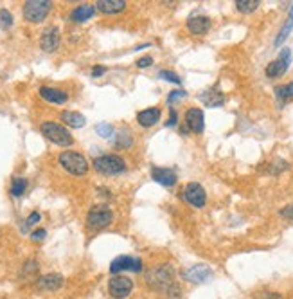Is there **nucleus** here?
<instances>
[{
    "mask_svg": "<svg viewBox=\"0 0 293 299\" xmlns=\"http://www.w3.org/2000/svg\"><path fill=\"white\" fill-rule=\"evenodd\" d=\"M58 160H59L61 168H63L65 172H69L70 175L81 177V175H85V173L88 172V162H87V159H85L81 153L77 152H70V150L61 152Z\"/></svg>",
    "mask_w": 293,
    "mask_h": 299,
    "instance_id": "nucleus-1",
    "label": "nucleus"
},
{
    "mask_svg": "<svg viewBox=\"0 0 293 299\" xmlns=\"http://www.w3.org/2000/svg\"><path fill=\"white\" fill-rule=\"evenodd\" d=\"M40 130H42V134H44L47 139L51 141V142H54V144H58V146L67 148L74 142V139H72V135H70L69 130L65 126H61V125H58V123H52V121L42 123Z\"/></svg>",
    "mask_w": 293,
    "mask_h": 299,
    "instance_id": "nucleus-2",
    "label": "nucleus"
},
{
    "mask_svg": "<svg viewBox=\"0 0 293 299\" xmlns=\"http://www.w3.org/2000/svg\"><path fill=\"white\" fill-rule=\"evenodd\" d=\"M51 7V0H27L24 4V18L31 24H40L49 15Z\"/></svg>",
    "mask_w": 293,
    "mask_h": 299,
    "instance_id": "nucleus-3",
    "label": "nucleus"
},
{
    "mask_svg": "<svg viewBox=\"0 0 293 299\" xmlns=\"http://www.w3.org/2000/svg\"><path fill=\"white\" fill-rule=\"evenodd\" d=\"M94 168L103 175H119L126 172V162L119 155H101L94 159Z\"/></svg>",
    "mask_w": 293,
    "mask_h": 299,
    "instance_id": "nucleus-4",
    "label": "nucleus"
},
{
    "mask_svg": "<svg viewBox=\"0 0 293 299\" xmlns=\"http://www.w3.org/2000/svg\"><path fill=\"white\" fill-rule=\"evenodd\" d=\"M112 220H114V213H112V209H110L108 205L104 204L94 205L88 211V215H87V223H88V227H92V229H103V227L110 225Z\"/></svg>",
    "mask_w": 293,
    "mask_h": 299,
    "instance_id": "nucleus-5",
    "label": "nucleus"
},
{
    "mask_svg": "<svg viewBox=\"0 0 293 299\" xmlns=\"http://www.w3.org/2000/svg\"><path fill=\"white\" fill-rule=\"evenodd\" d=\"M290 65H292V51L288 49V47H284L282 51H280V54L277 58H275L274 62H270L266 67V76L268 78H280L286 74V70L290 69Z\"/></svg>",
    "mask_w": 293,
    "mask_h": 299,
    "instance_id": "nucleus-6",
    "label": "nucleus"
},
{
    "mask_svg": "<svg viewBox=\"0 0 293 299\" xmlns=\"http://www.w3.org/2000/svg\"><path fill=\"white\" fill-rule=\"evenodd\" d=\"M133 290V281L126 276H114L108 283V292L114 299L128 298Z\"/></svg>",
    "mask_w": 293,
    "mask_h": 299,
    "instance_id": "nucleus-7",
    "label": "nucleus"
},
{
    "mask_svg": "<svg viewBox=\"0 0 293 299\" xmlns=\"http://www.w3.org/2000/svg\"><path fill=\"white\" fill-rule=\"evenodd\" d=\"M182 278L185 281H191V283H205V281H209L212 278V270L205 263H196L192 267L185 268L182 272Z\"/></svg>",
    "mask_w": 293,
    "mask_h": 299,
    "instance_id": "nucleus-8",
    "label": "nucleus"
},
{
    "mask_svg": "<svg viewBox=\"0 0 293 299\" xmlns=\"http://www.w3.org/2000/svg\"><path fill=\"white\" fill-rule=\"evenodd\" d=\"M147 281L151 283V286L159 288V290H167L173 285V270L169 267H160L155 272H151L147 276Z\"/></svg>",
    "mask_w": 293,
    "mask_h": 299,
    "instance_id": "nucleus-9",
    "label": "nucleus"
},
{
    "mask_svg": "<svg viewBox=\"0 0 293 299\" xmlns=\"http://www.w3.org/2000/svg\"><path fill=\"white\" fill-rule=\"evenodd\" d=\"M122 270H133V272H140L142 270V261L139 258L133 256H119L112 261L110 265V272L112 274H119Z\"/></svg>",
    "mask_w": 293,
    "mask_h": 299,
    "instance_id": "nucleus-10",
    "label": "nucleus"
},
{
    "mask_svg": "<svg viewBox=\"0 0 293 299\" xmlns=\"http://www.w3.org/2000/svg\"><path fill=\"white\" fill-rule=\"evenodd\" d=\"M184 198L191 205L198 207V209H200V207H204L205 202H207V195H205V189L202 188V184H198V182H189V184L185 186Z\"/></svg>",
    "mask_w": 293,
    "mask_h": 299,
    "instance_id": "nucleus-11",
    "label": "nucleus"
},
{
    "mask_svg": "<svg viewBox=\"0 0 293 299\" xmlns=\"http://www.w3.org/2000/svg\"><path fill=\"white\" fill-rule=\"evenodd\" d=\"M40 47L45 52H54L59 47V29L56 26L45 29L42 38H40Z\"/></svg>",
    "mask_w": 293,
    "mask_h": 299,
    "instance_id": "nucleus-12",
    "label": "nucleus"
},
{
    "mask_svg": "<svg viewBox=\"0 0 293 299\" xmlns=\"http://www.w3.org/2000/svg\"><path fill=\"white\" fill-rule=\"evenodd\" d=\"M151 177H153L155 182H159L162 186H167V188H171V186L176 184V173L169 170V168H159V166H153L151 168Z\"/></svg>",
    "mask_w": 293,
    "mask_h": 299,
    "instance_id": "nucleus-13",
    "label": "nucleus"
},
{
    "mask_svg": "<svg viewBox=\"0 0 293 299\" xmlns=\"http://www.w3.org/2000/svg\"><path fill=\"white\" fill-rule=\"evenodd\" d=\"M185 123H187V126L191 132L194 134H202L204 132V112L200 109H189L185 112Z\"/></svg>",
    "mask_w": 293,
    "mask_h": 299,
    "instance_id": "nucleus-14",
    "label": "nucleus"
},
{
    "mask_svg": "<svg viewBox=\"0 0 293 299\" xmlns=\"http://www.w3.org/2000/svg\"><path fill=\"white\" fill-rule=\"evenodd\" d=\"M187 29L192 34H205L210 29V18L205 15H196L187 20Z\"/></svg>",
    "mask_w": 293,
    "mask_h": 299,
    "instance_id": "nucleus-15",
    "label": "nucleus"
},
{
    "mask_svg": "<svg viewBox=\"0 0 293 299\" xmlns=\"http://www.w3.org/2000/svg\"><path fill=\"white\" fill-rule=\"evenodd\" d=\"M200 101L207 105V107H210V109H216V107H221L225 103V95L218 89H209L200 94Z\"/></svg>",
    "mask_w": 293,
    "mask_h": 299,
    "instance_id": "nucleus-16",
    "label": "nucleus"
},
{
    "mask_svg": "<svg viewBox=\"0 0 293 299\" xmlns=\"http://www.w3.org/2000/svg\"><path fill=\"white\" fill-rule=\"evenodd\" d=\"M126 2L124 0H97L96 2V9H99L104 15H115L124 11Z\"/></svg>",
    "mask_w": 293,
    "mask_h": 299,
    "instance_id": "nucleus-17",
    "label": "nucleus"
},
{
    "mask_svg": "<svg viewBox=\"0 0 293 299\" xmlns=\"http://www.w3.org/2000/svg\"><path fill=\"white\" fill-rule=\"evenodd\" d=\"M61 285H63V276L61 274H47V276H42L38 280V288L49 290V292H54L58 288H61Z\"/></svg>",
    "mask_w": 293,
    "mask_h": 299,
    "instance_id": "nucleus-18",
    "label": "nucleus"
},
{
    "mask_svg": "<svg viewBox=\"0 0 293 299\" xmlns=\"http://www.w3.org/2000/svg\"><path fill=\"white\" fill-rule=\"evenodd\" d=\"M40 95L44 97L45 101L58 103V105H61V103H65L69 99L67 92H63V90L59 89H52V87H40Z\"/></svg>",
    "mask_w": 293,
    "mask_h": 299,
    "instance_id": "nucleus-19",
    "label": "nucleus"
},
{
    "mask_svg": "<svg viewBox=\"0 0 293 299\" xmlns=\"http://www.w3.org/2000/svg\"><path fill=\"white\" fill-rule=\"evenodd\" d=\"M94 13H96V6H94V4H81V6H77L76 9L70 13V20L81 24V22H87V20L92 18Z\"/></svg>",
    "mask_w": 293,
    "mask_h": 299,
    "instance_id": "nucleus-20",
    "label": "nucleus"
},
{
    "mask_svg": "<svg viewBox=\"0 0 293 299\" xmlns=\"http://www.w3.org/2000/svg\"><path fill=\"white\" fill-rule=\"evenodd\" d=\"M159 119H160L159 109H146L137 114V121H139L140 126H144V128H149V126H153V125H157Z\"/></svg>",
    "mask_w": 293,
    "mask_h": 299,
    "instance_id": "nucleus-21",
    "label": "nucleus"
},
{
    "mask_svg": "<svg viewBox=\"0 0 293 299\" xmlns=\"http://www.w3.org/2000/svg\"><path fill=\"white\" fill-rule=\"evenodd\" d=\"M61 119H63V123H67V125L72 128H83L85 125H87L85 115L79 114V112H72V110H65V112H61Z\"/></svg>",
    "mask_w": 293,
    "mask_h": 299,
    "instance_id": "nucleus-22",
    "label": "nucleus"
},
{
    "mask_svg": "<svg viewBox=\"0 0 293 299\" xmlns=\"http://www.w3.org/2000/svg\"><path fill=\"white\" fill-rule=\"evenodd\" d=\"M293 29V13H290V16H288L286 24L282 26V29H280V32L277 34V38H275V47H280L282 45V42L288 38V34L292 32Z\"/></svg>",
    "mask_w": 293,
    "mask_h": 299,
    "instance_id": "nucleus-23",
    "label": "nucleus"
},
{
    "mask_svg": "<svg viewBox=\"0 0 293 299\" xmlns=\"http://www.w3.org/2000/svg\"><path fill=\"white\" fill-rule=\"evenodd\" d=\"M259 4H261L259 0H236L237 11H241V13H254L259 7Z\"/></svg>",
    "mask_w": 293,
    "mask_h": 299,
    "instance_id": "nucleus-24",
    "label": "nucleus"
},
{
    "mask_svg": "<svg viewBox=\"0 0 293 299\" xmlns=\"http://www.w3.org/2000/svg\"><path fill=\"white\" fill-rule=\"evenodd\" d=\"M275 95H277L279 103H284V101H288V99H292L293 97V81L284 85V87H277V89H275Z\"/></svg>",
    "mask_w": 293,
    "mask_h": 299,
    "instance_id": "nucleus-25",
    "label": "nucleus"
},
{
    "mask_svg": "<svg viewBox=\"0 0 293 299\" xmlns=\"http://www.w3.org/2000/svg\"><path fill=\"white\" fill-rule=\"evenodd\" d=\"M130 146H132V135H130L128 130H121L117 134V139H115V148L124 150V148H130Z\"/></svg>",
    "mask_w": 293,
    "mask_h": 299,
    "instance_id": "nucleus-26",
    "label": "nucleus"
},
{
    "mask_svg": "<svg viewBox=\"0 0 293 299\" xmlns=\"http://www.w3.org/2000/svg\"><path fill=\"white\" fill-rule=\"evenodd\" d=\"M27 188V180L26 178H20V177H15L13 182H11V195L13 197H20V195H24V191Z\"/></svg>",
    "mask_w": 293,
    "mask_h": 299,
    "instance_id": "nucleus-27",
    "label": "nucleus"
},
{
    "mask_svg": "<svg viewBox=\"0 0 293 299\" xmlns=\"http://www.w3.org/2000/svg\"><path fill=\"white\" fill-rule=\"evenodd\" d=\"M96 134L99 135V137H103V139H110V137L114 135V128H112V125H108V123H99L96 126Z\"/></svg>",
    "mask_w": 293,
    "mask_h": 299,
    "instance_id": "nucleus-28",
    "label": "nucleus"
},
{
    "mask_svg": "<svg viewBox=\"0 0 293 299\" xmlns=\"http://www.w3.org/2000/svg\"><path fill=\"white\" fill-rule=\"evenodd\" d=\"M159 76L162 78V79H166V81L176 83V85H178V83H180L178 74H176V72H173V70H160Z\"/></svg>",
    "mask_w": 293,
    "mask_h": 299,
    "instance_id": "nucleus-29",
    "label": "nucleus"
},
{
    "mask_svg": "<svg viewBox=\"0 0 293 299\" xmlns=\"http://www.w3.org/2000/svg\"><path fill=\"white\" fill-rule=\"evenodd\" d=\"M0 24H2V27H9L13 24V15L9 13L7 9H2V11H0Z\"/></svg>",
    "mask_w": 293,
    "mask_h": 299,
    "instance_id": "nucleus-30",
    "label": "nucleus"
},
{
    "mask_svg": "<svg viewBox=\"0 0 293 299\" xmlns=\"http://www.w3.org/2000/svg\"><path fill=\"white\" fill-rule=\"evenodd\" d=\"M40 218H42V215H40L38 211H34V213H31L29 215V218H27L26 225H24V229H27V227H31V225H34V223L40 222Z\"/></svg>",
    "mask_w": 293,
    "mask_h": 299,
    "instance_id": "nucleus-31",
    "label": "nucleus"
},
{
    "mask_svg": "<svg viewBox=\"0 0 293 299\" xmlns=\"http://www.w3.org/2000/svg\"><path fill=\"white\" fill-rule=\"evenodd\" d=\"M185 95H187L185 90H173L171 94L167 95V103H173V101H176V99H182V97H185Z\"/></svg>",
    "mask_w": 293,
    "mask_h": 299,
    "instance_id": "nucleus-32",
    "label": "nucleus"
},
{
    "mask_svg": "<svg viewBox=\"0 0 293 299\" xmlns=\"http://www.w3.org/2000/svg\"><path fill=\"white\" fill-rule=\"evenodd\" d=\"M38 270V265H36V261H27L26 267H24V276H31V274H34Z\"/></svg>",
    "mask_w": 293,
    "mask_h": 299,
    "instance_id": "nucleus-33",
    "label": "nucleus"
},
{
    "mask_svg": "<svg viewBox=\"0 0 293 299\" xmlns=\"http://www.w3.org/2000/svg\"><path fill=\"white\" fill-rule=\"evenodd\" d=\"M151 63H153V58L151 56H142L137 60V67H139V69H146V67H149Z\"/></svg>",
    "mask_w": 293,
    "mask_h": 299,
    "instance_id": "nucleus-34",
    "label": "nucleus"
},
{
    "mask_svg": "<svg viewBox=\"0 0 293 299\" xmlns=\"http://www.w3.org/2000/svg\"><path fill=\"white\" fill-rule=\"evenodd\" d=\"M45 235H47V231H45V229H36L31 235V240H32V242H40V240H44V238H45Z\"/></svg>",
    "mask_w": 293,
    "mask_h": 299,
    "instance_id": "nucleus-35",
    "label": "nucleus"
},
{
    "mask_svg": "<svg viewBox=\"0 0 293 299\" xmlns=\"http://www.w3.org/2000/svg\"><path fill=\"white\" fill-rule=\"evenodd\" d=\"M280 217L288 218V220H293V204H290L288 207L280 209Z\"/></svg>",
    "mask_w": 293,
    "mask_h": 299,
    "instance_id": "nucleus-36",
    "label": "nucleus"
},
{
    "mask_svg": "<svg viewBox=\"0 0 293 299\" xmlns=\"http://www.w3.org/2000/svg\"><path fill=\"white\" fill-rule=\"evenodd\" d=\"M104 72H106V67H103V65H96V67L92 69V76L99 78V76H103Z\"/></svg>",
    "mask_w": 293,
    "mask_h": 299,
    "instance_id": "nucleus-37",
    "label": "nucleus"
},
{
    "mask_svg": "<svg viewBox=\"0 0 293 299\" xmlns=\"http://www.w3.org/2000/svg\"><path fill=\"white\" fill-rule=\"evenodd\" d=\"M175 125H176V112H175V109H171V117L167 121V126H175Z\"/></svg>",
    "mask_w": 293,
    "mask_h": 299,
    "instance_id": "nucleus-38",
    "label": "nucleus"
},
{
    "mask_svg": "<svg viewBox=\"0 0 293 299\" xmlns=\"http://www.w3.org/2000/svg\"><path fill=\"white\" fill-rule=\"evenodd\" d=\"M268 299H282L279 296V294H270V296H268Z\"/></svg>",
    "mask_w": 293,
    "mask_h": 299,
    "instance_id": "nucleus-39",
    "label": "nucleus"
}]
</instances>
